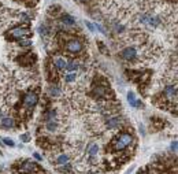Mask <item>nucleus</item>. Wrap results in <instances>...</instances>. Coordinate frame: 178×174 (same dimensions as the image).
<instances>
[{"label": "nucleus", "instance_id": "obj_9", "mask_svg": "<svg viewBox=\"0 0 178 174\" xmlns=\"http://www.w3.org/2000/svg\"><path fill=\"white\" fill-rule=\"evenodd\" d=\"M137 56H138V51H137L136 47H126L120 52V58L123 60H127V62H131V60L137 59Z\"/></svg>", "mask_w": 178, "mask_h": 174}, {"label": "nucleus", "instance_id": "obj_30", "mask_svg": "<svg viewBox=\"0 0 178 174\" xmlns=\"http://www.w3.org/2000/svg\"><path fill=\"white\" fill-rule=\"evenodd\" d=\"M171 151H173V152H177V141H175V140H174L173 142H171Z\"/></svg>", "mask_w": 178, "mask_h": 174}, {"label": "nucleus", "instance_id": "obj_22", "mask_svg": "<svg viewBox=\"0 0 178 174\" xmlns=\"http://www.w3.org/2000/svg\"><path fill=\"white\" fill-rule=\"evenodd\" d=\"M18 44H19L21 47H29V45H31V40L23 37V38H19V40H18Z\"/></svg>", "mask_w": 178, "mask_h": 174}, {"label": "nucleus", "instance_id": "obj_18", "mask_svg": "<svg viewBox=\"0 0 178 174\" xmlns=\"http://www.w3.org/2000/svg\"><path fill=\"white\" fill-rule=\"evenodd\" d=\"M127 101H129V104L131 107H140L141 103L138 100H136V95H134V92H129L127 93Z\"/></svg>", "mask_w": 178, "mask_h": 174}, {"label": "nucleus", "instance_id": "obj_26", "mask_svg": "<svg viewBox=\"0 0 178 174\" xmlns=\"http://www.w3.org/2000/svg\"><path fill=\"white\" fill-rule=\"evenodd\" d=\"M19 138H21L23 142H27V141H30V134H29V133H23V134L19 136Z\"/></svg>", "mask_w": 178, "mask_h": 174}, {"label": "nucleus", "instance_id": "obj_21", "mask_svg": "<svg viewBox=\"0 0 178 174\" xmlns=\"http://www.w3.org/2000/svg\"><path fill=\"white\" fill-rule=\"evenodd\" d=\"M45 127H47L48 132H55V130L58 129V122L56 121H47Z\"/></svg>", "mask_w": 178, "mask_h": 174}, {"label": "nucleus", "instance_id": "obj_12", "mask_svg": "<svg viewBox=\"0 0 178 174\" xmlns=\"http://www.w3.org/2000/svg\"><path fill=\"white\" fill-rule=\"evenodd\" d=\"M34 60L36 58L31 55V53H25V55H22L18 58V62L22 64V66H30L31 63H34Z\"/></svg>", "mask_w": 178, "mask_h": 174}, {"label": "nucleus", "instance_id": "obj_28", "mask_svg": "<svg viewBox=\"0 0 178 174\" xmlns=\"http://www.w3.org/2000/svg\"><path fill=\"white\" fill-rule=\"evenodd\" d=\"M114 29H115V32H123V30H125V26H123V25H120V23H115V25H114Z\"/></svg>", "mask_w": 178, "mask_h": 174}, {"label": "nucleus", "instance_id": "obj_23", "mask_svg": "<svg viewBox=\"0 0 178 174\" xmlns=\"http://www.w3.org/2000/svg\"><path fill=\"white\" fill-rule=\"evenodd\" d=\"M77 79V74L75 73H68L66 77H64V81L67 82V84H71V82H74Z\"/></svg>", "mask_w": 178, "mask_h": 174}, {"label": "nucleus", "instance_id": "obj_7", "mask_svg": "<svg viewBox=\"0 0 178 174\" xmlns=\"http://www.w3.org/2000/svg\"><path fill=\"white\" fill-rule=\"evenodd\" d=\"M37 103H38V95L36 92H27L26 95L23 96L22 104H23L25 108H33Z\"/></svg>", "mask_w": 178, "mask_h": 174}, {"label": "nucleus", "instance_id": "obj_6", "mask_svg": "<svg viewBox=\"0 0 178 174\" xmlns=\"http://www.w3.org/2000/svg\"><path fill=\"white\" fill-rule=\"evenodd\" d=\"M10 37L14 38V40H19V38H23V37L30 36V29H27L26 26H15L12 27L10 32Z\"/></svg>", "mask_w": 178, "mask_h": 174}, {"label": "nucleus", "instance_id": "obj_15", "mask_svg": "<svg viewBox=\"0 0 178 174\" xmlns=\"http://www.w3.org/2000/svg\"><path fill=\"white\" fill-rule=\"evenodd\" d=\"M0 126L3 129H11V127H14V119L11 116H3L0 121Z\"/></svg>", "mask_w": 178, "mask_h": 174}, {"label": "nucleus", "instance_id": "obj_25", "mask_svg": "<svg viewBox=\"0 0 178 174\" xmlns=\"http://www.w3.org/2000/svg\"><path fill=\"white\" fill-rule=\"evenodd\" d=\"M3 144H5V145H8V147H14V145H15V142L12 141V140H11V138H8V137H4L3 138Z\"/></svg>", "mask_w": 178, "mask_h": 174}, {"label": "nucleus", "instance_id": "obj_20", "mask_svg": "<svg viewBox=\"0 0 178 174\" xmlns=\"http://www.w3.org/2000/svg\"><path fill=\"white\" fill-rule=\"evenodd\" d=\"M60 21H62L64 25H68V26H71V25H74L75 19H74L71 15H68V14H63V15L60 16Z\"/></svg>", "mask_w": 178, "mask_h": 174}, {"label": "nucleus", "instance_id": "obj_3", "mask_svg": "<svg viewBox=\"0 0 178 174\" xmlns=\"http://www.w3.org/2000/svg\"><path fill=\"white\" fill-rule=\"evenodd\" d=\"M18 173L19 174H41L42 169L36 163V162L25 160L23 163L19 164V167H18Z\"/></svg>", "mask_w": 178, "mask_h": 174}, {"label": "nucleus", "instance_id": "obj_13", "mask_svg": "<svg viewBox=\"0 0 178 174\" xmlns=\"http://www.w3.org/2000/svg\"><path fill=\"white\" fill-rule=\"evenodd\" d=\"M66 64H67V60L63 58V56H56V58L53 59V66H55V69L59 70V71H62V70L66 69Z\"/></svg>", "mask_w": 178, "mask_h": 174}, {"label": "nucleus", "instance_id": "obj_1", "mask_svg": "<svg viewBox=\"0 0 178 174\" xmlns=\"http://www.w3.org/2000/svg\"><path fill=\"white\" fill-rule=\"evenodd\" d=\"M133 144H134V137H133V134L129 133V132H122L111 140L110 148H111L112 152L120 155L122 152H125L129 147H131Z\"/></svg>", "mask_w": 178, "mask_h": 174}, {"label": "nucleus", "instance_id": "obj_31", "mask_svg": "<svg viewBox=\"0 0 178 174\" xmlns=\"http://www.w3.org/2000/svg\"><path fill=\"white\" fill-rule=\"evenodd\" d=\"M33 156H34V158H36L37 159V160H41V155H40V153H37V152H34V153H33Z\"/></svg>", "mask_w": 178, "mask_h": 174}, {"label": "nucleus", "instance_id": "obj_16", "mask_svg": "<svg viewBox=\"0 0 178 174\" xmlns=\"http://www.w3.org/2000/svg\"><path fill=\"white\" fill-rule=\"evenodd\" d=\"M56 170H58L60 174H68V173L73 171V166H71V163L68 162V163L62 164V166H56Z\"/></svg>", "mask_w": 178, "mask_h": 174}, {"label": "nucleus", "instance_id": "obj_8", "mask_svg": "<svg viewBox=\"0 0 178 174\" xmlns=\"http://www.w3.org/2000/svg\"><path fill=\"white\" fill-rule=\"evenodd\" d=\"M122 116L120 115H110L107 119H105V127L108 130H114V129H118V127L122 125Z\"/></svg>", "mask_w": 178, "mask_h": 174}, {"label": "nucleus", "instance_id": "obj_24", "mask_svg": "<svg viewBox=\"0 0 178 174\" xmlns=\"http://www.w3.org/2000/svg\"><path fill=\"white\" fill-rule=\"evenodd\" d=\"M38 32H40V34L45 36V34H48V27L45 25H41V26H38Z\"/></svg>", "mask_w": 178, "mask_h": 174}, {"label": "nucleus", "instance_id": "obj_2", "mask_svg": "<svg viewBox=\"0 0 178 174\" xmlns=\"http://www.w3.org/2000/svg\"><path fill=\"white\" fill-rule=\"evenodd\" d=\"M90 95L93 96L94 99H103V100H110L114 97V93L111 88L107 84H97L94 85L92 90H90Z\"/></svg>", "mask_w": 178, "mask_h": 174}, {"label": "nucleus", "instance_id": "obj_5", "mask_svg": "<svg viewBox=\"0 0 178 174\" xmlns=\"http://www.w3.org/2000/svg\"><path fill=\"white\" fill-rule=\"evenodd\" d=\"M99 152H100V147L97 142H90L88 147H86V156H88V160L90 164L97 163Z\"/></svg>", "mask_w": 178, "mask_h": 174}, {"label": "nucleus", "instance_id": "obj_17", "mask_svg": "<svg viewBox=\"0 0 178 174\" xmlns=\"http://www.w3.org/2000/svg\"><path fill=\"white\" fill-rule=\"evenodd\" d=\"M62 93V90L59 88L58 85H51L49 86V89H48V95L51 96V97H59Z\"/></svg>", "mask_w": 178, "mask_h": 174}, {"label": "nucleus", "instance_id": "obj_35", "mask_svg": "<svg viewBox=\"0 0 178 174\" xmlns=\"http://www.w3.org/2000/svg\"><path fill=\"white\" fill-rule=\"evenodd\" d=\"M0 77H1V75H0Z\"/></svg>", "mask_w": 178, "mask_h": 174}, {"label": "nucleus", "instance_id": "obj_27", "mask_svg": "<svg viewBox=\"0 0 178 174\" xmlns=\"http://www.w3.org/2000/svg\"><path fill=\"white\" fill-rule=\"evenodd\" d=\"M93 26H94V30H99L100 33H103V34H107V32L104 30V27L101 26V25H99V23H94Z\"/></svg>", "mask_w": 178, "mask_h": 174}, {"label": "nucleus", "instance_id": "obj_33", "mask_svg": "<svg viewBox=\"0 0 178 174\" xmlns=\"http://www.w3.org/2000/svg\"><path fill=\"white\" fill-rule=\"evenodd\" d=\"M1 118H3V111H0V121H1Z\"/></svg>", "mask_w": 178, "mask_h": 174}, {"label": "nucleus", "instance_id": "obj_32", "mask_svg": "<svg viewBox=\"0 0 178 174\" xmlns=\"http://www.w3.org/2000/svg\"><path fill=\"white\" fill-rule=\"evenodd\" d=\"M138 174H151V171H147V169H144L141 171H138Z\"/></svg>", "mask_w": 178, "mask_h": 174}, {"label": "nucleus", "instance_id": "obj_10", "mask_svg": "<svg viewBox=\"0 0 178 174\" xmlns=\"http://www.w3.org/2000/svg\"><path fill=\"white\" fill-rule=\"evenodd\" d=\"M140 22L145 23L147 26H151V27H156L160 25V19L157 16H152L149 14H141L140 15Z\"/></svg>", "mask_w": 178, "mask_h": 174}, {"label": "nucleus", "instance_id": "obj_11", "mask_svg": "<svg viewBox=\"0 0 178 174\" xmlns=\"http://www.w3.org/2000/svg\"><path fill=\"white\" fill-rule=\"evenodd\" d=\"M163 97L168 101L177 100V86L175 85H166L163 89Z\"/></svg>", "mask_w": 178, "mask_h": 174}, {"label": "nucleus", "instance_id": "obj_19", "mask_svg": "<svg viewBox=\"0 0 178 174\" xmlns=\"http://www.w3.org/2000/svg\"><path fill=\"white\" fill-rule=\"evenodd\" d=\"M79 64L77 60H70V62H67V64H66V70H68L70 73H75L77 70H78Z\"/></svg>", "mask_w": 178, "mask_h": 174}, {"label": "nucleus", "instance_id": "obj_14", "mask_svg": "<svg viewBox=\"0 0 178 174\" xmlns=\"http://www.w3.org/2000/svg\"><path fill=\"white\" fill-rule=\"evenodd\" d=\"M70 162V155H67V153H60V155H58L56 156V159H55V166H62V164H66Z\"/></svg>", "mask_w": 178, "mask_h": 174}, {"label": "nucleus", "instance_id": "obj_4", "mask_svg": "<svg viewBox=\"0 0 178 174\" xmlns=\"http://www.w3.org/2000/svg\"><path fill=\"white\" fill-rule=\"evenodd\" d=\"M64 49L70 55H79L84 51V44L78 38H68L66 45H64Z\"/></svg>", "mask_w": 178, "mask_h": 174}, {"label": "nucleus", "instance_id": "obj_34", "mask_svg": "<svg viewBox=\"0 0 178 174\" xmlns=\"http://www.w3.org/2000/svg\"><path fill=\"white\" fill-rule=\"evenodd\" d=\"M0 145H3V142H1V141H0Z\"/></svg>", "mask_w": 178, "mask_h": 174}, {"label": "nucleus", "instance_id": "obj_29", "mask_svg": "<svg viewBox=\"0 0 178 174\" xmlns=\"http://www.w3.org/2000/svg\"><path fill=\"white\" fill-rule=\"evenodd\" d=\"M85 25L88 26V29H89V30H90V32H94V26H93V25H92V23H90V22H88V21H86V22H85Z\"/></svg>", "mask_w": 178, "mask_h": 174}]
</instances>
